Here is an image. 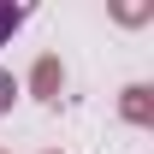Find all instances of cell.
I'll use <instances>...</instances> for the list:
<instances>
[{
    "mask_svg": "<svg viewBox=\"0 0 154 154\" xmlns=\"http://www.w3.org/2000/svg\"><path fill=\"white\" fill-rule=\"evenodd\" d=\"M59 89H65L59 54H36V65H30V95H36L42 107H59Z\"/></svg>",
    "mask_w": 154,
    "mask_h": 154,
    "instance_id": "obj_1",
    "label": "cell"
},
{
    "mask_svg": "<svg viewBox=\"0 0 154 154\" xmlns=\"http://www.w3.org/2000/svg\"><path fill=\"white\" fill-rule=\"evenodd\" d=\"M119 119L136 125V131L154 125V89H148V83H125V89H119Z\"/></svg>",
    "mask_w": 154,
    "mask_h": 154,
    "instance_id": "obj_2",
    "label": "cell"
},
{
    "mask_svg": "<svg viewBox=\"0 0 154 154\" xmlns=\"http://www.w3.org/2000/svg\"><path fill=\"white\" fill-rule=\"evenodd\" d=\"M24 24H30V6H24V0H0V48L18 36Z\"/></svg>",
    "mask_w": 154,
    "mask_h": 154,
    "instance_id": "obj_3",
    "label": "cell"
},
{
    "mask_svg": "<svg viewBox=\"0 0 154 154\" xmlns=\"http://www.w3.org/2000/svg\"><path fill=\"white\" fill-rule=\"evenodd\" d=\"M148 18H154V0H113V24H125V30H136Z\"/></svg>",
    "mask_w": 154,
    "mask_h": 154,
    "instance_id": "obj_4",
    "label": "cell"
},
{
    "mask_svg": "<svg viewBox=\"0 0 154 154\" xmlns=\"http://www.w3.org/2000/svg\"><path fill=\"white\" fill-rule=\"evenodd\" d=\"M12 101H18V83H12V71H0V113H12Z\"/></svg>",
    "mask_w": 154,
    "mask_h": 154,
    "instance_id": "obj_5",
    "label": "cell"
},
{
    "mask_svg": "<svg viewBox=\"0 0 154 154\" xmlns=\"http://www.w3.org/2000/svg\"><path fill=\"white\" fill-rule=\"evenodd\" d=\"M0 154H12V148H0Z\"/></svg>",
    "mask_w": 154,
    "mask_h": 154,
    "instance_id": "obj_6",
    "label": "cell"
},
{
    "mask_svg": "<svg viewBox=\"0 0 154 154\" xmlns=\"http://www.w3.org/2000/svg\"><path fill=\"white\" fill-rule=\"evenodd\" d=\"M48 154H59V148H48Z\"/></svg>",
    "mask_w": 154,
    "mask_h": 154,
    "instance_id": "obj_7",
    "label": "cell"
}]
</instances>
